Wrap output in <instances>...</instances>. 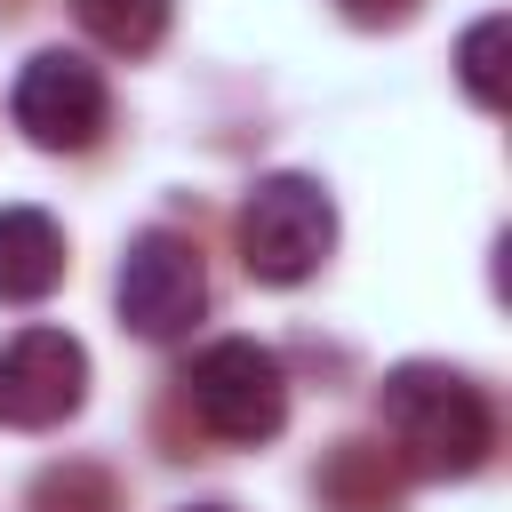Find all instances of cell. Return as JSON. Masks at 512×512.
<instances>
[{
  "mask_svg": "<svg viewBox=\"0 0 512 512\" xmlns=\"http://www.w3.org/2000/svg\"><path fill=\"white\" fill-rule=\"evenodd\" d=\"M112 296H120V328H128V336L176 344V336H192V320L208 312V264H200V248H192L184 232L152 224V232L128 240Z\"/></svg>",
  "mask_w": 512,
  "mask_h": 512,
  "instance_id": "obj_4",
  "label": "cell"
},
{
  "mask_svg": "<svg viewBox=\"0 0 512 512\" xmlns=\"http://www.w3.org/2000/svg\"><path fill=\"white\" fill-rule=\"evenodd\" d=\"M384 440L392 456L416 472V480H464L488 464L496 448V408L488 392L464 376V368H440V360H408L384 376Z\"/></svg>",
  "mask_w": 512,
  "mask_h": 512,
  "instance_id": "obj_1",
  "label": "cell"
},
{
  "mask_svg": "<svg viewBox=\"0 0 512 512\" xmlns=\"http://www.w3.org/2000/svg\"><path fill=\"white\" fill-rule=\"evenodd\" d=\"M192 512H232V504H192Z\"/></svg>",
  "mask_w": 512,
  "mask_h": 512,
  "instance_id": "obj_13",
  "label": "cell"
},
{
  "mask_svg": "<svg viewBox=\"0 0 512 512\" xmlns=\"http://www.w3.org/2000/svg\"><path fill=\"white\" fill-rule=\"evenodd\" d=\"M32 512H120V480L88 456H64L32 480Z\"/></svg>",
  "mask_w": 512,
  "mask_h": 512,
  "instance_id": "obj_11",
  "label": "cell"
},
{
  "mask_svg": "<svg viewBox=\"0 0 512 512\" xmlns=\"http://www.w3.org/2000/svg\"><path fill=\"white\" fill-rule=\"evenodd\" d=\"M232 240H240V264L248 280L264 288H304L328 256H336V200L320 176L304 168H280V176H256L240 216H232Z\"/></svg>",
  "mask_w": 512,
  "mask_h": 512,
  "instance_id": "obj_2",
  "label": "cell"
},
{
  "mask_svg": "<svg viewBox=\"0 0 512 512\" xmlns=\"http://www.w3.org/2000/svg\"><path fill=\"white\" fill-rule=\"evenodd\" d=\"M400 488H408V464H400L392 448H376V440H344V448L328 456V472H320L328 512H392Z\"/></svg>",
  "mask_w": 512,
  "mask_h": 512,
  "instance_id": "obj_8",
  "label": "cell"
},
{
  "mask_svg": "<svg viewBox=\"0 0 512 512\" xmlns=\"http://www.w3.org/2000/svg\"><path fill=\"white\" fill-rule=\"evenodd\" d=\"M416 8H424V0H336V16L360 24V32H400Z\"/></svg>",
  "mask_w": 512,
  "mask_h": 512,
  "instance_id": "obj_12",
  "label": "cell"
},
{
  "mask_svg": "<svg viewBox=\"0 0 512 512\" xmlns=\"http://www.w3.org/2000/svg\"><path fill=\"white\" fill-rule=\"evenodd\" d=\"M184 400H192V416H200L224 448H264V440H280V424H288V376H280V360H272L256 336H216V344H200L192 368H184Z\"/></svg>",
  "mask_w": 512,
  "mask_h": 512,
  "instance_id": "obj_3",
  "label": "cell"
},
{
  "mask_svg": "<svg viewBox=\"0 0 512 512\" xmlns=\"http://www.w3.org/2000/svg\"><path fill=\"white\" fill-rule=\"evenodd\" d=\"M64 232L48 208H0V304H40L64 288Z\"/></svg>",
  "mask_w": 512,
  "mask_h": 512,
  "instance_id": "obj_7",
  "label": "cell"
},
{
  "mask_svg": "<svg viewBox=\"0 0 512 512\" xmlns=\"http://www.w3.org/2000/svg\"><path fill=\"white\" fill-rule=\"evenodd\" d=\"M88 400V344L72 328H16L0 344V424L56 432Z\"/></svg>",
  "mask_w": 512,
  "mask_h": 512,
  "instance_id": "obj_6",
  "label": "cell"
},
{
  "mask_svg": "<svg viewBox=\"0 0 512 512\" xmlns=\"http://www.w3.org/2000/svg\"><path fill=\"white\" fill-rule=\"evenodd\" d=\"M72 16H80V32H88L96 48H112V56H152V48L168 40L176 0H72Z\"/></svg>",
  "mask_w": 512,
  "mask_h": 512,
  "instance_id": "obj_9",
  "label": "cell"
},
{
  "mask_svg": "<svg viewBox=\"0 0 512 512\" xmlns=\"http://www.w3.org/2000/svg\"><path fill=\"white\" fill-rule=\"evenodd\" d=\"M8 120L40 152H88L112 128V88L80 48H40V56H24L16 88H8Z\"/></svg>",
  "mask_w": 512,
  "mask_h": 512,
  "instance_id": "obj_5",
  "label": "cell"
},
{
  "mask_svg": "<svg viewBox=\"0 0 512 512\" xmlns=\"http://www.w3.org/2000/svg\"><path fill=\"white\" fill-rule=\"evenodd\" d=\"M504 48H512V24L504 16H480L456 40V80H464V96L480 112H504Z\"/></svg>",
  "mask_w": 512,
  "mask_h": 512,
  "instance_id": "obj_10",
  "label": "cell"
}]
</instances>
